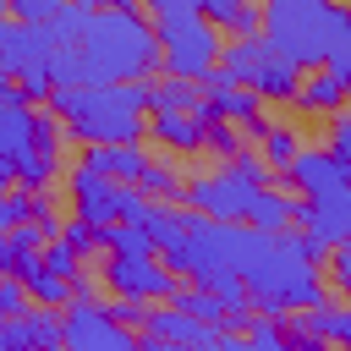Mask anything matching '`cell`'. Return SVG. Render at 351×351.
Returning <instances> with one entry per match:
<instances>
[{
  "label": "cell",
  "instance_id": "obj_1",
  "mask_svg": "<svg viewBox=\"0 0 351 351\" xmlns=\"http://www.w3.org/2000/svg\"><path fill=\"white\" fill-rule=\"evenodd\" d=\"M148 82L159 77V38H154V16H143L137 5H93L82 16V27L55 44L49 55V88L66 82Z\"/></svg>",
  "mask_w": 351,
  "mask_h": 351
},
{
  "label": "cell",
  "instance_id": "obj_2",
  "mask_svg": "<svg viewBox=\"0 0 351 351\" xmlns=\"http://www.w3.org/2000/svg\"><path fill=\"white\" fill-rule=\"evenodd\" d=\"M44 110L60 126V143H143L148 82H66L49 88Z\"/></svg>",
  "mask_w": 351,
  "mask_h": 351
},
{
  "label": "cell",
  "instance_id": "obj_3",
  "mask_svg": "<svg viewBox=\"0 0 351 351\" xmlns=\"http://www.w3.org/2000/svg\"><path fill=\"white\" fill-rule=\"evenodd\" d=\"M258 11H263L258 33L302 71L307 66L351 71V16L340 0H263Z\"/></svg>",
  "mask_w": 351,
  "mask_h": 351
},
{
  "label": "cell",
  "instance_id": "obj_4",
  "mask_svg": "<svg viewBox=\"0 0 351 351\" xmlns=\"http://www.w3.org/2000/svg\"><path fill=\"white\" fill-rule=\"evenodd\" d=\"M0 159L11 165V186L49 192L60 170V126L44 104H27V93L0 77Z\"/></svg>",
  "mask_w": 351,
  "mask_h": 351
},
{
  "label": "cell",
  "instance_id": "obj_5",
  "mask_svg": "<svg viewBox=\"0 0 351 351\" xmlns=\"http://www.w3.org/2000/svg\"><path fill=\"white\" fill-rule=\"evenodd\" d=\"M269 181H274V176L263 170V159H258L252 148H241V154H230L225 165L186 176V181H181V203H186L192 214H203V219H247L252 197H258Z\"/></svg>",
  "mask_w": 351,
  "mask_h": 351
},
{
  "label": "cell",
  "instance_id": "obj_6",
  "mask_svg": "<svg viewBox=\"0 0 351 351\" xmlns=\"http://www.w3.org/2000/svg\"><path fill=\"white\" fill-rule=\"evenodd\" d=\"M154 38H159V71L165 77H186L197 82L203 71H214L219 60V27L192 5V11H165L154 16Z\"/></svg>",
  "mask_w": 351,
  "mask_h": 351
},
{
  "label": "cell",
  "instance_id": "obj_7",
  "mask_svg": "<svg viewBox=\"0 0 351 351\" xmlns=\"http://www.w3.org/2000/svg\"><path fill=\"white\" fill-rule=\"evenodd\" d=\"M214 66H219L225 77H236L241 88H252L263 104H269V99L285 104V99L296 93V77H302V66L285 60L263 33H236L230 44H219V60H214Z\"/></svg>",
  "mask_w": 351,
  "mask_h": 351
},
{
  "label": "cell",
  "instance_id": "obj_8",
  "mask_svg": "<svg viewBox=\"0 0 351 351\" xmlns=\"http://www.w3.org/2000/svg\"><path fill=\"white\" fill-rule=\"evenodd\" d=\"M66 197H71V214L88 219V225H115V219H143L148 197L132 186V181H110L88 165H71L66 170Z\"/></svg>",
  "mask_w": 351,
  "mask_h": 351
},
{
  "label": "cell",
  "instance_id": "obj_9",
  "mask_svg": "<svg viewBox=\"0 0 351 351\" xmlns=\"http://www.w3.org/2000/svg\"><path fill=\"white\" fill-rule=\"evenodd\" d=\"M137 329H126L99 296H66L60 302V346L71 351H126Z\"/></svg>",
  "mask_w": 351,
  "mask_h": 351
},
{
  "label": "cell",
  "instance_id": "obj_10",
  "mask_svg": "<svg viewBox=\"0 0 351 351\" xmlns=\"http://www.w3.org/2000/svg\"><path fill=\"white\" fill-rule=\"evenodd\" d=\"M99 280L110 296H132V302H165L176 291V269L159 258V252H104L99 263Z\"/></svg>",
  "mask_w": 351,
  "mask_h": 351
},
{
  "label": "cell",
  "instance_id": "obj_11",
  "mask_svg": "<svg viewBox=\"0 0 351 351\" xmlns=\"http://www.w3.org/2000/svg\"><path fill=\"white\" fill-rule=\"evenodd\" d=\"M137 335H148V340H159V346H219V351H236V346H241L236 329H214V324L192 318V313L176 307V302H165V307H143Z\"/></svg>",
  "mask_w": 351,
  "mask_h": 351
},
{
  "label": "cell",
  "instance_id": "obj_12",
  "mask_svg": "<svg viewBox=\"0 0 351 351\" xmlns=\"http://www.w3.org/2000/svg\"><path fill=\"white\" fill-rule=\"evenodd\" d=\"M291 225L307 236V252L324 258V247H335V241L351 236V186H346V192L296 197V219H291Z\"/></svg>",
  "mask_w": 351,
  "mask_h": 351
},
{
  "label": "cell",
  "instance_id": "obj_13",
  "mask_svg": "<svg viewBox=\"0 0 351 351\" xmlns=\"http://www.w3.org/2000/svg\"><path fill=\"white\" fill-rule=\"evenodd\" d=\"M197 115L203 121H230V126H258L263 121V99L214 66V71L197 77Z\"/></svg>",
  "mask_w": 351,
  "mask_h": 351
},
{
  "label": "cell",
  "instance_id": "obj_14",
  "mask_svg": "<svg viewBox=\"0 0 351 351\" xmlns=\"http://www.w3.org/2000/svg\"><path fill=\"white\" fill-rule=\"evenodd\" d=\"M55 33H49V22H22V16H11V33H5V44H0V77H49V55H55Z\"/></svg>",
  "mask_w": 351,
  "mask_h": 351
},
{
  "label": "cell",
  "instance_id": "obj_15",
  "mask_svg": "<svg viewBox=\"0 0 351 351\" xmlns=\"http://www.w3.org/2000/svg\"><path fill=\"white\" fill-rule=\"evenodd\" d=\"M280 176L291 181V192H296V197L346 192V186H351V159H340V154H329V148H307V143H302Z\"/></svg>",
  "mask_w": 351,
  "mask_h": 351
},
{
  "label": "cell",
  "instance_id": "obj_16",
  "mask_svg": "<svg viewBox=\"0 0 351 351\" xmlns=\"http://www.w3.org/2000/svg\"><path fill=\"white\" fill-rule=\"evenodd\" d=\"M346 82H351V71H340V66H307L285 104H296L307 115H335V110H346Z\"/></svg>",
  "mask_w": 351,
  "mask_h": 351
},
{
  "label": "cell",
  "instance_id": "obj_17",
  "mask_svg": "<svg viewBox=\"0 0 351 351\" xmlns=\"http://www.w3.org/2000/svg\"><path fill=\"white\" fill-rule=\"evenodd\" d=\"M203 132H208V121L197 110H148V121H143V137H154L165 154H197Z\"/></svg>",
  "mask_w": 351,
  "mask_h": 351
},
{
  "label": "cell",
  "instance_id": "obj_18",
  "mask_svg": "<svg viewBox=\"0 0 351 351\" xmlns=\"http://www.w3.org/2000/svg\"><path fill=\"white\" fill-rule=\"evenodd\" d=\"M22 346H60V313L33 302V307L0 318V351H22Z\"/></svg>",
  "mask_w": 351,
  "mask_h": 351
},
{
  "label": "cell",
  "instance_id": "obj_19",
  "mask_svg": "<svg viewBox=\"0 0 351 351\" xmlns=\"http://www.w3.org/2000/svg\"><path fill=\"white\" fill-rule=\"evenodd\" d=\"M11 274L22 280V291H27V302H38V307H60L66 296H71V280H60L38 252H16V263H11Z\"/></svg>",
  "mask_w": 351,
  "mask_h": 351
},
{
  "label": "cell",
  "instance_id": "obj_20",
  "mask_svg": "<svg viewBox=\"0 0 351 351\" xmlns=\"http://www.w3.org/2000/svg\"><path fill=\"white\" fill-rule=\"evenodd\" d=\"M247 132H252V154L263 159V170H269V176H280V170L291 165V154L307 143L291 121H258V126H247Z\"/></svg>",
  "mask_w": 351,
  "mask_h": 351
},
{
  "label": "cell",
  "instance_id": "obj_21",
  "mask_svg": "<svg viewBox=\"0 0 351 351\" xmlns=\"http://www.w3.org/2000/svg\"><path fill=\"white\" fill-rule=\"evenodd\" d=\"M143 159H148L143 143H82V159L77 165H88V170H99L110 181H137Z\"/></svg>",
  "mask_w": 351,
  "mask_h": 351
},
{
  "label": "cell",
  "instance_id": "obj_22",
  "mask_svg": "<svg viewBox=\"0 0 351 351\" xmlns=\"http://www.w3.org/2000/svg\"><path fill=\"white\" fill-rule=\"evenodd\" d=\"M296 219V192H285V186H263L258 197H252V208H247V219L241 225H252V230H285Z\"/></svg>",
  "mask_w": 351,
  "mask_h": 351
},
{
  "label": "cell",
  "instance_id": "obj_23",
  "mask_svg": "<svg viewBox=\"0 0 351 351\" xmlns=\"http://www.w3.org/2000/svg\"><path fill=\"white\" fill-rule=\"evenodd\" d=\"M132 186L143 197H154V203H181V176H176L170 159H143V170H137Z\"/></svg>",
  "mask_w": 351,
  "mask_h": 351
},
{
  "label": "cell",
  "instance_id": "obj_24",
  "mask_svg": "<svg viewBox=\"0 0 351 351\" xmlns=\"http://www.w3.org/2000/svg\"><path fill=\"white\" fill-rule=\"evenodd\" d=\"M148 110H197V82H186V77H148Z\"/></svg>",
  "mask_w": 351,
  "mask_h": 351
},
{
  "label": "cell",
  "instance_id": "obj_25",
  "mask_svg": "<svg viewBox=\"0 0 351 351\" xmlns=\"http://www.w3.org/2000/svg\"><path fill=\"white\" fill-rule=\"evenodd\" d=\"M241 335H247V346H258V351H285L291 346V335H285V318L280 313H247V324H241Z\"/></svg>",
  "mask_w": 351,
  "mask_h": 351
},
{
  "label": "cell",
  "instance_id": "obj_26",
  "mask_svg": "<svg viewBox=\"0 0 351 351\" xmlns=\"http://www.w3.org/2000/svg\"><path fill=\"white\" fill-rule=\"evenodd\" d=\"M55 236H60V241H66L77 258L104 252V230H99V225H88V219H77V214H71V219H60V230H55Z\"/></svg>",
  "mask_w": 351,
  "mask_h": 351
},
{
  "label": "cell",
  "instance_id": "obj_27",
  "mask_svg": "<svg viewBox=\"0 0 351 351\" xmlns=\"http://www.w3.org/2000/svg\"><path fill=\"white\" fill-rule=\"evenodd\" d=\"M38 258H44V263H49V269H55L60 280H77V274H82V258H77V252H71V247H66L60 236H49V241L38 247Z\"/></svg>",
  "mask_w": 351,
  "mask_h": 351
},
{
  "label": "cell",
  "instance_id": "obj_28",
  "mask_svg": "<svg viewBox=\"0 0 351 351\" xmlns=\"http://www.w3.org/2000/svg\"><path fill=\"white\" fill-rule=\"evenodd\" d=\"M203 148H214L219 159H230V154H241L247 143H241V132H236L230 121H208V132H203Z\"/></svg>",
  "mask_w": 351,
  "mask_h": 351
},
{
  "label": "cell",
  "instance_id": "obj_29",
  "mask_svg": "<svg viewBox=\"0 0 351 351\" xmlns=\"http://www.w3.org/2000/svg\"><path fill=\"white\" fill-rule=\"evenodd\" d=\"M22 307H33V302H27L22 280H16L11 269H5V274H0V318H11V313H22Z\"/></svg>",
  "mask_w": 351,
  "mask_h": 351
},
{
  "label": "cell",
  "instance_id": "obj_30",
  "mask_svg": "<svg viewBox=\"0 0 351 351\" xmlns=\"http://www.w3.org/2000/svg\"><path fill=\"white\" fill-rule=\"evenodd\" d=\"M329 154L351 159V121H346V110H335V115H329Z\"/></svg>",
  "mask_w": 351,
  "mask_h": 351
},
{
  "label": "cell",
  "instance_id": "obj_31",
  "mask_svg": "<svg viewBox=\"0 0 351 351\" xmlns=\"http://www.w3.org/2000/svg\"><path fill=\"white\" fill-rule=\"evenodd\" d=\"M143 5H148L154 16H165V11H192L197 0H143Z\"/></svg>",
  "mask_w": 351,
  "mask_h": 351
},
{
  "label": "cell",
  "instance_id": "obj_32",
  "mask_svg": "<svg viewBox=\"0 0 351 351\" xmlns=\"http://www.w3.org/2000/svg\"><path fill=\"white\" fill-rule=\"evenodd\" d=\"M11 263H16V247H11V236H5V230H0V274H5V269H11Z\"/></svg>",
  "mask_w": 351,
  "mask_h": 351
},
{
  "label": "cell",
  "instance_id": "obj_33",
  "mask_svg": "<svg viewBox=\"0 0 351 351\" xmlns=\"http://www.w3.org/2000/svg\"><path fill=\"white\" fill-rule=\"evenodd\" d=\"M5 33H11V11H0V44H5Z\"/></svg>",
  "mask_w": 351,
  "mask_h": 351
}]
</instances>
